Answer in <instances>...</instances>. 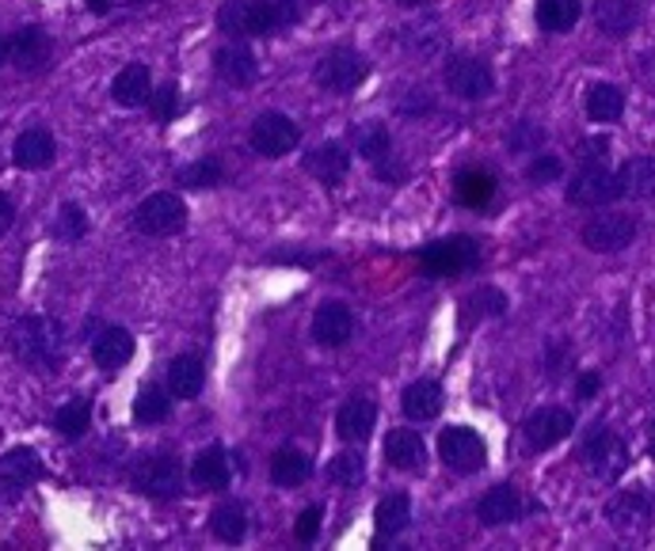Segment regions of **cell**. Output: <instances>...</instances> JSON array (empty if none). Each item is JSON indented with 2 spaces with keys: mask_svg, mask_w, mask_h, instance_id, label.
Returning <instances> with one entry per match:
<instances>
[{
  "mask_svg": "<svg viewBox=\"0 0 655 551\" xmlns=\"http://www.w3.org/2000/svg\"><path fill=\"white\" fill-rule=\"evenodd\" d=\"M298 137H302V130H298L294 119H287V114H279V111H267V114H259V119L252 122L248 142H252V149H256L259 157L282 160L287 152L298 149Z\"/></svg>",
  "mask_w": 655,
  "mask_h": 551,
  "instance_id": "11",
  "label": "cell"
},
{
  "mask_svg": "<svg viewBox=\"0 0 655 551\" xmlns=\"http://www.w3.org/2000/svg\"><path fill=\"white\" fill-rule=\"evenodd\" d=\"M362 476H366V461L359 453H339L336 461L328 464V479L339 487H359Z\"/></svg>",
  "mask_w": 655,
  "mask_h": 551,
  "instance_id": "41",
  "label": "cell"
},
{
  "mask_svg": "<svg viewBox=\"0 0 655 551\" xmlns=\"http://www.w3.org/2000/svg\"><path fill=\"white\" fill-rule=\"evenodd\" d=\"M310 476H313V461L302 453V449L287 445V449H279V453L271 456V479L279 487H287V491H290V487H302Z\"/></svg>",
  "mask_w": 655,
  "mask_h": 551,
  "instance_id": "33",
  "label": "cell"
},
{
  "mask_svg": "<svg viewBox=\"0 0 655 551\" xmlns=\"http://www.w3.org/2000/svg\"><path fill=\"white\" fill-rule=\"evenodd\" d=\"M442 403L446 395L438 380H415V384H408L404 395H400V407H404V415L412 418V423H430V418H438Z\"/></svg>",
  "mask_w": 655,
  "mask_h": 551,
  "instance_id": "25",
  "label": "cell"
},
{
  "mask_svg": "<svg viewBox=\"0 0 655 551\" xmlns=\"http://www.w3.org/2000/svg\"><path fill=\"white\" fill-rule=\"evenodd\" d=\"M53 157H58V145H53V137L46 134V130H23L20 137H15V149H12V160L15 168H23V172H43V168L53 164Z\"/></svg>",
  "mask_w": 655,
  "mask_h": 551,
  "instance_id": "19",
  "label": "cell"
},
{
  "mask_svg": "<svg viewBox=\"0 0 655 551\" xmlns=\"http://www.w3.org/2000/svg\"><path fill=\"white\" fill-rule=\"evenodd\" d=\"M15 224V206L8 194H0V236H8V229Z\"/></svg>",
  "mask_w": 655,
  "mask_h": 551,
  "instance_id": "52",
  "label": "cell"
},
{
  "mask_svg": "<svg viewBox=\"0 0 655 551\" xmlns=\"http://www.w3.org/2000/svg\"><path fill=\"white\" fill-rule=\"evenodd\" d=\"M187 224V206H183L180 194L172 191H160V194H149L142 206L134 209V229L142 236H175V232Z\"/></svg>",
  "mask_w": 655,
  "mask_h": 551,
  "instance_id": "6",
  "label": "cell"
},
{
  "mask_svg": "<svg viewBox=\"0 0 655 551\" xmlns=\"http://www.w3.org/2000/svg\"><path fill=\"white\" fill-rule=\"evenodd\" d=\"M203 384H206V366L198 354H180V358H172V366H168V392H172L175 400H198Z\"/></svg>",
  "mask_w": 655,
  "mask_h": 551,
  "instance_id": "27",
  "label": "cell"
},
{
  "mask_svg": "<svg viewBox=\"0 0 655 551\" xmlns=\"http://www.w3.org/2000/svg\"><path fill=\"white\" fill-rule=\"evenodd\" d=\"M522 510H526L522 506V494H519V487H511V483L492 487V491L476 502V517H481L484 529H499V525L519 522Z\"/></svg>",
  "mask_w": 655,
  "mask_h": 551,
  "instance_id": "16",
  "label": "cell"
},
{
  "mask_svg": "<svg viewBox=\"0 0 655 551\" xmlns=\"http://www.w3.org/2000/svg\"><path fill=\"white\" fill-rule=\"evenodd\" d=\"M545 142V130H537L534 122H519V126L507 134V145H511L514 152H537Z\"/></svg>",
  "mask_w": 655,
  "mask_h": 551,
  "instance_id": "46",
  "label": "cell"
},
{
  "mask_svg": "<svg viewBox=\"0 0 655 551\" xmlns=\"http://www.w3.org/2000/svg\"><path fill=\"white\" fill-rule=\"evenodd\" d=\"M302 164H305V172H310L313 180L336 186L347 172H351V152H347L339 142H328V145H317L313 152H305Z\"/></svg>",
  "mask_w": 655,
  "mask_h": 551,
  "instance_id": "23",
  "label": "cell"
},
{
  "mask_svg": "<svg viewBox=\"0 0 655 551\" xmlns=\"http://www.w3.org/2000/svg\"><path fill=\"white\" fill-rule=\"evenodd\" d=\"M583 107H587L591 122H618L621 114H626V91H621L618 84H610V81H598V84H591V88H587Z\"/></svg>",
  "mask_w": 655,
  "mask_h": 551,
  "instance_id": "29",
  "label": "cell"
},
{
  "mask_svg": "<svg viewBox=\"0 0 655 551\" xmlns=\"http://www.w3.org/2000/svg\"><path fill=\"white\" fill-rule=\"evenodd\" d=\"M453 191H458V198L465 201L469 209H481L492 201V194H496V175L484 172V168H465V172H458V180H453Z\"/></svg>",
  "mask_w": 655,
  "mask_h": 551,
  "instance_id": "34",
  "label": "cell"
},
{
  "mask_svg": "<svg viewBox=\"0 0 655 551\" xmlns=\"http://www.w3.org/2000/svg\"><path fill=\"white\" fill-rule=\"evenodd\" d=\"M351 335H354V313L351 308L339 305V301H328V305L317 308V316H313V339H317L320 346L336 351V346H343Z\"/></svg>",
  "mask_w": 655,
  "mask_h": 551,
  "instance_id": "17",
  "label": "cell"
},
{
  "mask_svg": "<svg viewBox=\"0 0 655 551\" xmlns=\"http://www.w3.org/2000/svg\"><path fill=\"white\" fill-rule=\"evenodd\" d=\"M210 529L218 540H226V544H241L244 532H248V514H244L241 502H221L218 510L210 514Z\"/></svg>",
  "mask_w": 655,
  "mask_h": 551,
  "instance_id": "35",
  "label": "cell"
},
{
  "mask_svg": "<svg viewBox=\"0 0 655 551\" xmlns=\"http://www.w3.org/2000/svg\"><path fill=\"white\" fill-rule=\"evenodd\" d=\"M652 499L644 491H621L606 502V522L614 525V532L626 540L644 537L652 529Z\"/></svg>",
  "mask_w": 655,
  "mask_h": 551,
  "instance_id": "12",
  "label": "cell"
},
{
  "mask_svg": "<svg viewBox=\"0 0 655 551\" xmlns=\"http://www.w3.org/2000/svg\"><path fill=\"white\" fill-rule=\"evenodd\" d=\"M618 183L626 198H655V157H629L618 168Z\"/></svg>",
  "mask_w": 655,
  "mask_h": 551,
  "instance_id": "30",
  "label": "cell"
},
{
  "mask_svg": "<svg viewBox=\"0 0 655 551\" xmlns=\"http://www.w3.org/2000/svg\"><path fill=\"white\" fill-rule=\"evenodd\" d=\"M583 247L595 255H614L626 252L629 244L636 240V217L629 213H595L580 232Z\"/></svg>",
  "mask_w": 655,
  "mask_h": 551,
  "instance_id": "10",
  "label": "cell"
},
{
  "mask_svg": "<svg viewBox=\"0 0 655 551\" xmlns=\"http://www.w3.org/2000/svg\"><path fill=\"white\" fill-rule=\"evenodd\" d=\"M385 464L397 472H423L427 464V445L415 430H392L385 438Z\"/></svg>",
  "mask_w": 655,
  "mask_h": 551,
  "instance_id": "20",
  "label": "cell"
},
{
  "mask_svg": "<svg viewBox=\"0 0 655 551\" xmlns=\"http://www.w3.org/2000/svg\"><path fill=\"white\" fill-rule=\"evenodd\" d=\"M430 107H435V103H430L427 91L412 88V99H404V103H400V111H404V114H420V111H430Z\"/></svg>",
  "mask_w": 655,
  "mask_h": 551,
  "instance_id": "50",
  "label": "cell"
},
{
  "mask_svg": "<svg viewBox=\"0 0 655 551\" xmlns=\"http://www.w3.org/2000/svg\"><path fill=\"white\" fill-rule=\"evenodd\" d=\"M15 354H20L27 366L43 372H58L65 362V339H61V323L50 316H23L12 331Z\"/></svg>",
  "mask_w": 655,
  "mask_h": 551,
  "instance_id": "2",
  "label": "cell"
},
{
  "mask_svg": "<svg viewBox=\"0 0 655 551\" xmlns=\"http://www.w3.org/2000/svg\"><path fill=\"white\" fill-rule=\"evenodd\" d=\"M568 206H580V209H603V206H614L621 194V183H618V172L610 168H580V175H572L565 191Z\"/></svg>",
  "mask_w": 655,
  "mask_h": 551,
  "instance_id": "9",
  "label": "cell"
},
{
  "mask_svg": "<svg viewBox=\"0 0 655 551\" xmlns=\"http://www.w3.org/2000/svg\"><path fill=\"white\" fill-rule=\"evenodd\" d=\"M648 449H652V456H655V433H652V441H648Z\"/></svg>",
  "mask_w": 655,
  "mask_h": 551,
  "instance_id": "56",
  "label": "cell"
},
{
  "mask_svg": "<svg viewBox=\"0 0 655 551\" xmlns=\"http://www.w3.org/2000/svg\"><path fill=\"white\" fill-rule=\"evenodd\" d=\"M53 426H58L61 438H84V430L92 426V403L73 400L65 407H58L53 411Z\"/></svg>",
  "mask_w": 655,
  "mask_h": 551,
  "instance_id": "38",
  "label": "cell"
},
{
  "mask_svg": "<svg viewBox=\"0 0 655 551\" xmlns=\"http://www.w3.org/2000/svg\"><path fill=\"white\" fill-rule=\"evenodd\" d=\"M8 61L27 76L43 73L53 61V38L43 27H20L8 38Z\"/></svg>",
  "mask_w": 655,
  "mask_h": 551,
  "instance_id": "14",
  "label": "cell"
},
{
  "mask_svg": "<svg viewBox=\"0 0 655 551\" xmlns=\"http://www.w3.org/2000/svg\"><path fill=\"white\" fill-rule=\"evenodd\" d=\"M149 107H153V119L157 122H172L175 107H180V88H175V84H160V88H153Z\"/></svg>",
  "mask_w": 655,
  "mask_h": 551,
  "instance_id": "45",
  "label": "cell"
},
{
  "mask_svg": "<svg viewBox=\"0 0 655 551\" xmlns=\"http://www.w3.org/2000/svg\"><path fill=\"white\" fill-rule=\"evenodd\" d=\"M366 73H369L366 58H362L359 50H351V46H336V50H328L325 58L317 61V69H313V76H317L320 88L336 91V96L354 91L362 81H366Z\"/></svg>",
  "mask_w": 655,
  "mask_h": 551,
  "instance_id": "8",
  "label": "cell"
},
{
  "mask_svg": "<svg viewBox=\"0 0 655 551\" xmlns=\"http://www.w3.org/2000/svg\"><path fill=\"white\" fill-rule=\"evenodd\" d=\"M598 388H603V377H598V372H580V380H575V395H580L583 403L595 400Z\"/></svg>",
  "mask_w": 655,
  "mask_h": 551,
  "instance_id": "49",
  "label": "cell"
},
{
  "mask_svg": "<svg viewBox=\"0 0 655 551\" xmlns=\"http://www.w3.org/2000/svg\"><path fill=\"white\" fill-rule=\"evenodd\" d=\"M175 183L183 186H218L226 183V168H221V160H195V164L180 168V175H175Z\"/></svg>",
  "mask_w": 655,
  "mask_h": 551,
  "instance_id": "40",
  "label": "cell"
},
{
  "mask_svg": "<svg viewBox=\"0 0 655 551\" xmlns=\"http://www.w3.org/2000/svg\"><path fill=\"white\" fill-rule=\"evenodd\" d=\"M320 506H310V510H302L298 514V522H294V537L302 540V544H313L317 540V532H320Z\"/></svg>",
  "mask_w": 655,
  "mask_h": 551,
  "instance_id": "48",
  "label": "cell"
},
{
  "mask_svg": "<svg viewBox=\"0 0 655 551\" xmlns=\"http://www.w3.org/2000/svg\"><path fill=\"white\" fill-rule=\"evenodd\" d=\"M400 8H423V4H430V0H397Z\"/></svg>",
  "mask_w": 655,
  "mask_h": 551,
  "instance_id": "54",
  "label": "cell"
},
{
  "mask_svg": "<svg viewBox=\"0 0 655 551\" xmlns=\"http://www.w3.org/2000/svg\"><path fill=\"white\" fill-rule=\"evenodd\" d=\"M374 423H377V407L369 400H347L343 407H339V415H336V430H339V438L343 441H366L369 433H374Z\"/></svg>",
  "mask_w": 655,
  "mask_h": 551,
  "instance_id": "28",
  "label": "cell"
},
{
  "mask_svg": "<svg viewBox=\"0 0 655 551\" xmlns=\"http://www.w3.org/2000/svg\"><path fill=\"white\" fill-rule=\"evenodd\" d=\"M641 23V8L636 0H595V27L610 38L633 35V27Z\"/></svg>",
  "mask_w": 655,
  "mask_h": 551,
  "instance_id": "26",
  "label": "cell"
},
{
  "mask_svg": "<svg viewBox=\"0 0 655 551\" xmlns=\"http://www.w3.org/2000/svg\"><path fill=\"white\" fill-rule=\"evenodd\" d=\"M442 84L458 99H484L496 91V73L488 61L473 58V53H453L442 65Z\"/></svg>",
  "mask_w": 655,
  "mask_h": 551,
  "instance_id": "7",
  "label": "cell"
},
{
  "mask_svg": "<svg viewBox=\"0 0 655 551\" xmlns=\"http://www.w3.org/2000/svg\"><path fill=\"white\" fill-rule=\"evenodd\" d=\"M4 61H8V38L0 35V65H4Z\"/></svg>",
  "mask_w": 655,
  "mask_h": 551,
  "instance_id": "55",
  "label": "cell"
},
{
  "mask_svg": "<svg viewBox=\"0 0 655 551\" xmlns=\"http://www.w3.org/2000/svg\"><path fill=\"white\" fill-rule=\"evenodd\" d=\"M408 522H412V499L408 494H389V499H381L377 502V510H374V532H377V540H385V537H400V532L408 529Z\"/></svg>",
  "mask_w": 655,
  "mask_h": 551,
  "instance_id": "31",
  "label": "cell"
},
{
  "mask_svg": "<svg viewBox=\"0 0 655 551\" xmlns=\"http://www.w3.org/2000/svg\"><path fill=\"white\" fill-rule=\"evenodd\" d=\"M4 476L20 479V483H31V479L43 476V464H38V456L31 453V449H12V453L4 456Z\"/></svg>",
  "mask_w": 655,
  "mask_h": 551,
  "instance_id": "43",
  "label": "cell"
},
{
  "mask_svg": "<svg viewBox=\"0 0 655 551\" xmlns=\"http://www.w3.org/2000/svg\"><path fill=\"white\" fill-rule=\"evenodd\" d=\"M88 8H92V12H96V15H104L107 8H111V0H88Z\"/></svg>",
  "mask_w": 655,
  "mask_h": 551,
  "instance_id": "53",
  "label": "cell"
},
{
  "mask_svg": "<svg viewBox=\"0 0 655 551\" xmlns=\"http://www.w3.org/2000/svg\"><path fill=\"white\" fill-rule=\"evenodd\" d=\"M469 308H473L476 316H504L507 297L499 290H492V285H484V290H476L473 297H469Z\"/></svg>",
  "mask_w": 655,
  "mask_h": 551,
  "instance_id": "47",
  "label": "cell"
},
{
  "mask_svg": "<svg viewBox=\"0 0 655 551\" xmlns=\"http://www.w3.org/2000/svg\"><path fill=\"white\" fill-rule=\"evenodd\" d=\"M214 69H218L221 81L233 84V88H244V84H252V81H256V76H259V61H256V53H252L244 42L221 46V50L214 53Z\"/></svg>",
  "mask_w": 655,
  "mask_h": 551,
  "instance_id": "18",
  "label": "cell"
},
{
  "mask_svg": "<svg viewBox=\"0 0 655 551\" xmlns=\"http://www.w3.org/2000/svg\"><path fill=\"white\" fill-rule=\"evenodd\" d=\"M149 96H153L149 69H145L142 61H130V65H122L119 76H114V84H111L114 103H119V107H142V103H149Z\"/></svg>",
  "mask_w": 655,
  "mask_h": 551,
  "instance_id": "24",
  "label": "cell"
},
{
  "mask_svg": "<svg viewBox=\"0 0 655 551\" xmlns=\"http://www.w3.org/2000/svg\"><path fill=\"white\" fill-rule=\"evenodd\" d=\"M438 456L458 476H473L488 464V445L473 426H450V430L438 433Z\"/></svg>",
  "mask_w": 655,
  "mask_h": 551,
  "instance_id": "5",
  "label": "cell"
},
{
  "mask_svg": "<svg viewBox=\"0 0 655 551\" xmlns=\"http://www.w3.org/2000/svg\"><path fill=\"white\" fill-rule=\"evenodd\" d=\"M130 358H134V335L126 328H104L92 343V362L104 372L122 369Z\"/></svg>",
  "mask_w": 655,
  "mask_h": 551,
  "instance_id": "22",
  "label": "cell"
},
{
  "mask_svg": "<svg viewBox=\"0 0 655 551\" xmlns=\"http://www.w3.org/2000/svg\"><path fill=\"white\" fill-rule=\"evenodd\" d=\"M560 175H565V160L553 157V152H537V157L526 164V180L534 186H549V183H557Z\"/></svg>",
  "mask_w": 655,
  "mask_h": 551,
  "instance_id": "44",
  "label": "cell"
},
{
  "mask_svg": "<svg viewBox=\"0 0 655 551\" xmlns=\"http://www.w3.org/2000/svg\"><path fill=\"white\" fill-rule=\"evenodd\" d=\"M168 411H172V392H165L160 384H145L142 392H137V400H134V418H137V423H145V426L165 423Z\"/></svg>",
  "mask_w": 655,
  "mask_h": 551,
  "instance_id": "36",
  "label": "cell"
},
{
  "mask_svg": "<svg viewBox=\"0 0 655 551\" xmlns=\"http://www.w3.org/2000/svg\"><path fill=\"white\" fill-rule=\"evenodd\" d=\"M481 262V247L469 236H450V240H435L420 252V267L427 278H453L465 274Z\"/></svg>",
  "mask_w": 655,
  "mask_h": 551,
  "instance_id": "4",
  "label": "cell"
},
{
  "mask_svg": "<svg viewBox=\"0 0 655 551\" xmlns=\"http://www.w3.org/2000/svg\"><path fill=\"white\" fill-rule=\"evenodd\" d=\"M610 149H614V142L606 134H595V137H583L580 145H575V164L580 168H603L606 160H610Z\"/></svg>",
  "mask_w": 655,
  "mask_h": 551,
  "instance_id": "42",
  "label": "cell"
},
{
  "mask_svg": "<svg viewBox=\"0 0 655 551\" xmlns=\"http://www.w3.org/2000/svg\"><path fill=\"white\" fill-rule=\"evenodd\" d=\"M183 468L172 453H153L134 468V487L149 499H172L180 491Z\"/></svg>",
  "mask_w": 655,
  "mask_h": 551,
  "instance_id": "13",
  "label": "cell"
},
{
  "mask_svg": "<svg viewBox=\"0 0 655 551\" xmlns=\"http://www.w3.org/2000/svg\"><path fill=\"white\" fill-rule=\"evenodd\" d=\"M526 441H530V449H553V445H560V441H568L572 438V430H575V418H572V411H565V407H542V411H534V415L526 418Z\"/></svg>",
  "mask_w": 655,
  "mask_h": 551,
  "instance_id": "15",
  "label": "cell"
},
{
  "mask_svg": "<svg viewBox=\"0 0 655 551\" xmlns=\"http://www.w3.org/2000/svg\"><path fill=\"white\" fill-rule=\"evenodd\" d=\"M50 232L61 244H76V240H84V232H88V213H84L81 206H73V201H65V206L58 209V217H53Z\"/></svg>",
  "mask_w": 655,
  "mask_h": 551,
  "instance_id": "39",
  "label": "cell"
},
{
  "mask_svg": "<svg viewBox=\"0 0 655 551\" xmlns=\"http://www.w3.org/2000/svg\"><path fill=\"white\" fill-rule=\"evenodd\" d=\"M354 149H359L362 160H369V164H377V160H385L392 152V137L389 130L381 126V122H366V126L354 130Z\"/></svg>",
  "mask_w": 655,
  "mask_h": 551,
  "instance_id": "37",
  "label": "cell"
},
{
  "mask_svg": "<svg viewBox=\"0 0 655 551\" xmlns=\"http://www.w3.org/2000/svg\"><path fill=\"white\" fill-rule=\"evenodd\" d=\"M580 15H583V0H537V8H534L537 27L549 30V35L572 30L575 23H580Z\"/></svg>",
  "mask_w": 655,
  "mask_h": 551,
  "instance_id": "32",
  "label": "cell"
},
{
  "mask_svg": "<svg viewBox=\"0 0 655 551\" xmlns=\"http://www.w3.org/2000/svg\"><path fill=\"white\" fill-rule=\"evenodd\" d=\"M302 20L298 0H226L218 12V30L229 38H252V35H279Z\"/></svg>",
  "mask_w": 655,
  "mask_h": 551,
  "instance_id": "1",
  "label": "cell"
},
{
  "mask_svg": "<svg viewBox=\"0 0 655 551\" xmlns=\"http://www.w3.org/2000/svg\"><path fill=\"white\" fill-rule=\"evenodd\" d=\"M374 168H377V175H381L385 183H400V180H404V168H400L397 160H392V152H389L385 160H377Z\"/></svg>",
  "mask_w": 655,
  "mask_h": 551,
  "instance_id": "51",
  "label": "cell"
},
{
  "mask_svg": "<svg viewBox=\"0 0 655 551\" xmlns=\"http://www.w3.org/2000/svg\"><path fill=\"white\" fill-rule=\"evenodd\" d=\"M580 461L595 479L614 483V479L629 468V449H626V441L610 430V426L595 423V430L587 433V441H583V449H580Z\"/></svg>",
  "mask_w": 655,
  "mask_h": 551,
  "instance_id": "3",
  "label": "cell"
},
{
  "mask_svg": "<svg viewBox=\"0 0 655 551\" xmlns=\"http://www.w3.org/2000/svg\"><path fill=\"white\" fill-rule=\"evenodd\" d=\"M229 479H233V468H229V453L221 445L203 449L191 464V483L198 491H226Z\"/></svg>",
  "mask_w": 655,
  "mask_h": 551,
  "instance_id": "21",
  "label": "cell"
}]
</instances>
